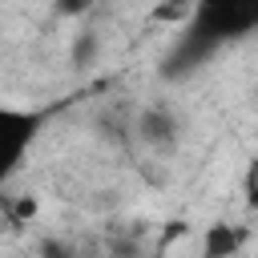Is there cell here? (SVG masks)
<instances>
[{"label":"cell","instance_id":"cell-1","mask_svg":"<svg viewBox=\"0 0 258 258\" xmlns=\"http://www.w3.org/2000/svg\"><path fill=\"white\" fill-rule=\"evenodd\" d=\"M258 28V4H226V0H214V4H198L189 8V20L177 36V48L169 56V64L177 69H189L198 60H206L210 52H218L222 44L246 36Z\"/></svg>","mask_w":258,"mask_h":258},{"label":"cell","instance_id":"cell-2","mask_svg":"<svg viewBox=\"0 0 258 258\" xmlns=\"http://www.w3.org/2000/svg\"><path fill=\"white\" fill-rule=\"evenodd\" d=\"M36 133H40V113L0 105V189H4L8 177L20 169L24 153H28L32 141H36Z\"/></svg>","mask_w":258,"mask_h":258},{"label":"cell","instance_id":"cell-3","mask_svg":"<svg viewBox=\"0 0 258 258\" xmlns=\"http://www.w3.org/2000/svg\"><path fill=\"white\" fill-rule=\"evenodd\" d=\"M181 129H185V125H181L177 109L165 105V101H153V105H145V109L133 117V133H137V141H141L145 149L161 153V157L177 153V145H181Z\"/></svg>","mask_w":258,"mask_h":258},{"label":"cell","instance_id":"cell-4","mask_svg":"<svg viewBox=\"0 0 258 258\" xmlns=\"http://www.w3.org/2000/svg\"><path fill=\"white\" fill-rule=\"evenodd\" d=\"M246 242V230L242 226H226V222H214L202 238V254L206 258H234Z\"/></svg>","mask_w":258,"mask_h":258},{"label":"cell","instance_id":"cell-5","mask_svg":"<svg viewBox=\"0 0 258 258\" xmlns=\"http://www.w3.org/2000/svg\"><path fill=\"white\" fill-rule=\"evenodd\" d=\"M242 198H246V206L250 210H258V153L246 161V169H242Z\"/></svg>","mask_w":258,"mask_h":258},{"label":"cell","instance_id":"cell-6","mask_svg":"<svg viewBox=\"0 0 258 258\" xmlns=\"http://www.w3.org/2000/svg\"><path fill=\"white\" fill-rule=\"evenodd\" d=\"M93 52H97V36H93V32H85V36L77 40V48H73V64H81V69H85Z\"/></svg>","mask_w":258,"mask_h":258}]
</instances>
